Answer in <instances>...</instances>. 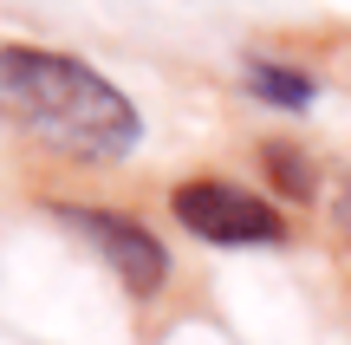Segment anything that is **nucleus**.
<instances>
[{
  "label": "nucleus",
  "mask_w": 351,
  "mask_h": 345,
  "mask_svg": "<svg viewBox=\"0 0 351 345\" xmlns=\"http://www.w3.org/2000/svg\"><path fill=\"white\" fill-rule=\"evenodd\" d=\"M0 117L72 163H124L143 143V111L98 72L52 46H0Z\"/></svg>",
  "instance_id": "1"
},
{
  "label": "nucleus",
  "mask_w": 351,
  "mask_h": 345,
  "mask_svg": "<svg viewBox=\"0 0 351 345\" xmlns=\"http://www.w3.org/2000/svg\"><path fill=\"white\" fill-rule=\"evenodd\" d=\"M176 222H182L195 241L208 248H280L287 241V215H280L267 195L241 189V182H221V176H195L169 195Z\"/></svg>",
  "instance_id": "2"
},
{
  "label": "nucleus",
  "mask_w": 351,
  "mask_h": 345,
  "mask_svg": "<svg viewBox=\"0 0 351 345\" xmlns=\"http://www.w3.org/2000/svg\"><path fill=\"white\" fill-rule=\"evenodd\" d=\"M52 215H59L65 228L85 235V241L104 254V267H111L137 300L163 294V281H169V248L156 241L137 215H117V209H72V202H52Z\"/></svg>",
  "instance_id": "3"
},
{
  "label": "nucleus",
  "mask_w": 351,
  "mask_h": 345,
  "mask_svg": "<svg viewBox=\"0 0 351 345\" xmlns=\"http://www.w3.org/2000/svg\"><path fill=\"white\" fill-rule=\"evenodd\" d=\"M247 91L261 104H280V111H313L319 85L300 72V65H280V59H247Z\"/></svg>",
  "instance_id": "4"
},
{
  "label": "nucleus",
  "mask_w": 351,
  "mask_h": 345,
  "mask_svg": "<svg viewBox=\"0 0 351 345\" xmlns=\"http://www.w3.org/2000/svg\"><path fill=\"white\" fill-rule=\"evenodd\" d=\"M261 163H267V176H274V189L287 195V202H306V195H313V169H306V156L293 150V143H267Z\"/></svg>",
  "instance_id": "5"
}]
</instances>
